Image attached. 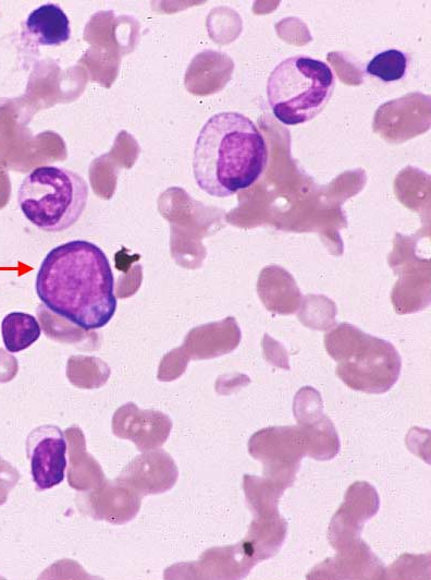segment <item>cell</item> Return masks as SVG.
<instances>
[{
	"label": "cell",
	"instance_id": "obj_1",
	"mask_svg": "<svg viewBox=\"0 0 431 580\" xmlns=\"http://www.w3.org/2000/svg\"><path fill=\"white\" fill-rule=\"evenodd\" d=\"M35 289L49 311L85 330L106 326L116 311L110 262L86 240L51 249L40 263Z\"/></svg>",
	"mask_w": 431,
	"mask_h": 580
},
{
	"label": "cell",
	"instance_id": "obj_2",
	"mask_svg": "<svg viewBox=\"0 0 431 580\" xmlns=\"http://www.w3.org/2000/svg\"><path fill=\"white\" fill-rule=\"evenodd\" d=\"M267 162V143L253 120L223 111L210 117L197 136L193 174L204 192L226 197L253 185Z\"/></svg>",
	"mask_w": 431,
	"mask_h": 580
},
{
	"label": "cell",
	"instance_id": "obj_3",
	"mask_svg": "<svg viewBox=\"0 0 431 580\" xmlns=\"http://www.w3.org/2000/svg\"><path fill=\"white\" fill-rule=\"evenodd\" d=\"M88 184L75 171L59 166H39L22 181L17 204L25 218L47 232L72 227L83 215Z\"/></svg>",
	"mask_w": 431,
	"mask_h": 580
},
{
	"label": "cell",
	"instance_id": "obj_4",
	"mask_svg": "<svg viewBox=\"0 0 431 580\" xmlns=\"http://www.w3.org/2000/svg\"><path fill=\"white\" fill-rule=\"evenodd\" d=\"M334 85V73L328 63L297 55L281 61L270 73L268 102L283 124H303L321 112Z\"/></svg>",
	"mask_w": 431,
	"mask_h": 580
},
{
	"label": "cell",
	"instance_id": "obj_5",
	"mask_svg": "<svg viewBox=\"0 0 431 580\" xmlns=\"http://www.w3.org/2000/svg\"><path fill=\"white\" fill-rule=\"evenodd\" d=\"M338 440L334 427L318 425L310 428L271 427L256 433L249 440V452L266 466V473L273 482L290 486L295 478L299 460L309 455L328 460L337 454Z\"/></svg>",
	"mask_w": 431,
	"mask_h": 580
},
{
	"label": "cell",
	"instance_id": "obj_6",
	"mask_svg": "<svg viewBox=\"0 0 431 580\" xmlns=\"http://www.w3.org/2000/svg\"><path fill=\"white\" fill-rule=\"evenodd\" d=\"M26 452L33 480L39 490L60 484L66 468V440L54 425H42L27 436Z\"/></svg>",
	"mask_w": 431,
	"mask_h": 580
},
{
	"label": "cell",
	"instance_id": "obj_7",
	"mask_svg": "<svg viewBox=\"0 0 431 580\" xmlns=\"http://www.w3.org/2000/svg\"><path fill=\"white\" fill-rule=\"evenodd\" d=\"M379 497L375 490L366 482H356L346 493L345 503L330 523V544L334 547L356 542L366 520L377 513ZM337 547V548H340Z\"/></svg>",
	"mask_w": 431,
	"mask_h": 580
},
{
	"label": "cell",
	"instance_id": "obj_8",
	"mask_svg": "<svg viewBox=\"0 0 431 580\" xmlns=\"http://www.w3.org/2000/svg\"><path fill=\"white\" fill-rule=\"evenodd\" d=\"M25 27L41 46H60L71 37L70 20L56 3H45L33 10L26 19Z\"/></svg>",
	"mask_w": 431,
	"mask_h": 580
},
{
	"label": "cell",
	"instance_id": "obj_9",
	"mask_svg": "<svg viewBox=\"0 0 431 580\" xmlns=\"http://www.w3.org/2000/svg\"><path fill=\"white\" fill-rule=\"evenodd\" d=\"M41 335V328L35 316L24 312H11L1 323V336L5 349L20 352L30 347Z\"/></svg>",
	"mask_w": 431,
	"mask_h": 580
},
{
	"label": "cell",
	"instance_id": "obj_10",
	"mask_svg": "<svg viewBox=\"0 0 431 580\" xmlns=\"http://www.w3.org/2000/svg\"><path fill=\"white\" fill-rule=\"evenodd\" d=\"M407 65L408 58L406 53L392 48L377 53L368 62L366 72L384 83H391L399 81L405 76Z\"/></svg>",
	"mask_w": 431,
	"mask_h": 580
}]
</instances>
